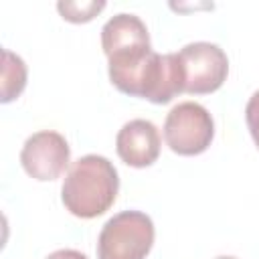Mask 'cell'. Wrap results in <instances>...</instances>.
<instances>
[{
	"label": "cell",
	"mask_w": 259,
	"mask_h": 259,
	"mask_svg": "<svg viewBox=\"0 0 259 259\" xmlns=\"http://www.w3.org/2000/svg\"><path fill=\"white\" fill-rule=\"evenodd\" d=\"M214 138V121L208 109L196 101L174 105L164 121V140L178 156H198Z\"/></svg>",
	"instance_id": "4"
},
{
	"label": "cell",
	"mask_w": 259,
	"mask_h": 259,
	"mask_svg": "<svg viewBox=\"0 0 259 259\" xmlns=\"http://www.w3.org/2000/svg\"><path fill=\"white\" fill-rule=\"evenodd\" d=\"M214 259H237V257H233V255H219V257H214Z\"/></svg>",
	"instance_id": "13"
},
{
	"label": "cell",
	"mask_w": 259,
	"mask_h": 259,
	"mask_svg": "<svg viewBox=\"0 0 259 259\" xmlns=\"http://www.w3.org/2000/svg\"><path fill=\"white\" fill-rule=\"evenodd\" d=\"M101 49L109 59L127 57L152 49L150 32L144 20L130 12H119L111 16L101 28Z\"/></svg>",
	"instance_id": "8"
},
{
	"label": "cell",
	"mask_w": 259,
	"mask_h": 259,
	"mask_svg": "<svg viewBox=\"0 0 259 259\" xmlns=\"http://www.w3.org/2000/svg\"><path fill=\"white\" fill-rule=\"evenodd\" d=\"M109 81L125 95L148 99L156 105L170 103L176 95L184 93L182 67L178 53L160 55L146 51L132 57L107 61Z\"/></svg>",
	"instance_id": "1"
},
{
	"label": "cell",
	"mask_w": 259,
	"mask_h": 259,
	"mask_svg": "<svg viewBox=\"0 0 259 259\" xmlns=\"http://www.w3.org/2000/svg\"><path fill=\"white\" fill-rule=\"evenodd\" d=\"M245 119H247V127L251 132V138L255 142V146L259 148V89L249 97L247 107H245Z\"/></svg>",
	"instance_id": "11"
},
{
	"label": "cell",
	"mask_w": 259,
	"mask_h": 259,
	"mask_svg": "<svg viewBox=\"0 0 259 259\" xmlns=\"http://www.w3.org/2000/svg\"><path fill=\"white\" fill-rule=\"evenodd\" d=\"M45 259H89V257L77 249H59V251H53L51 255H47Z\"/></svg>",
	"instance_id": "12"
},
{
	"label": "cell",
	"mask_w": 259,
	"mask_h": 259,
	"mask_svg": "<svg viewBox=\"0 0 259 259\" xmlns=\"http://www.w3.org/2000/svg\"><path fill=\"white\" fill-rule=\"evenodd\" d=\"M71 162V148L59 132L40 130L26 138L20 150V164L24 172L40 182L57 180Z\"/></svg>",
	"instance_id": "6"
},
{
	"label": "cell",
	"mask_w": 259,
	"mask_h": 259,
	"mask_svg": "<svg viewBox=\"0 0 259 259\" xmlns=\"http://www.w3.org/2000/svg\"><path fill=\"white\" fill-rule=\"evenodd\" d=\"M154 223L142 210L113 214L97 237V259H146L154 245Z\"/></svg>",
	"instance_id": "3"
},
{
	"label": "cell",
	"mask_w": 259,
	"mask_h": 259,
	"mask_svg": "<svg viewBox=\"0 0 259 259\" xmlns=\"http://www.w3.org/2000/svg\"><path fill=\"white\" fill-rule=\"evenodd\" d=\"M26 87V65L24 61L10 53L8 49L2 51V103H10L16 99Z\"/></svg>",
	"instance_id": "9"
},
{
	"label": "cell",
	"mask_w": 259,
	"mask_h": 259,
	"mask_svg": "<svg viewBox=\"0 0 259 259\" xmlns=\"http://www.w3.org/2000/svg\"><path fill=\"white\" fill-rule=\"evenodd\" d=\"M162 138L150 119H130L115 136V150L123 164L132 168L152 166L160 156Z\"/></svg>",
	"instance_id": "7"
},
{
	"label": "cell",
	"mask_w": 259,
	"mask_h": 259,
	"mask_svg": "<svg viewBox=\"0 0 259 259\" xmlns=\"http://www.w3.org/2000/svg\"><path fill=\"white\" fill-rule=\"evenodd\" d=\"M119 176L115 166L97 154L75 160L63 180L61 200L79 219H95L111 208L117 198Z\"/></svg>",
	"instance_id": "2"
},
{
	"label": "cell",
	"mask_w": 259,
	"mask_h": 259,
	"mask_svg": "<svg viewBox=\"0 0 259 259\" xmlns=\"http://www.w3.org/2000/svg\"><path fill=\"white\" fill-rule=\"evenodd\" d=\"M178 61L182 67L184 93L206 95L217 91L229 75L227 53L206 40L188 42L178 51Z\"/></svg>",
	"instance_id": "5"
},
{
	"label": "cell",
	"mask_w": 259,
	"mask_h": 259,
	"mask_svg": "<svg viewBox=\"0 0 259 259\" xmlns=\"http://www.w3.org/2000/svg\"><path fill=\"white\" fill-rule=\"evenodd\" d=\"M105 8L103 0H89V2H59L57 10L69 22H89Z\"/></svg>",
	"instance_id": "10"
}]
</instances>
